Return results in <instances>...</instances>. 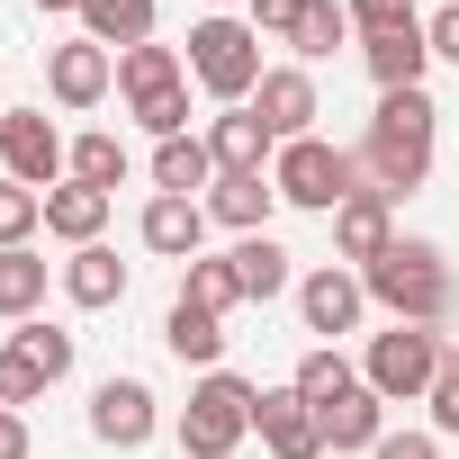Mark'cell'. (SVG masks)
<instances>
[{
	"mask_svg": "<svg viewBox=\"0 0 459 459\" xmlns=\"http://www.w3.org/2000/svg\"><path fill=\"white\" fill-rule=\"evenodd\" d=\"M432 126H441V108H432L423 91H378V117H369V135H360V180H369L378 198L423 189V180H432Z\"/></svg>",
	"mask_w": 459,
	"mask_h": 459,
	"instance_id": "6da1fadb",
	"label": "cell"
},
{
	"mask_svg": "<svg viewBox=\"0 0 459 459\" xmlns=\"http://www.w3.org/2000/svg\"><path fill=\"white\" fill-rule=\"evenodd\" d=\"M360 289H369V307H387L396 325H441V316H450V262H441V244H423V235H396V244L360 271Z\"/></svg>",
	"mask_w": 459,
	"mask_h": 459,
	"instance_id": "7a4b0ae2",
	"label": "cell"
},
{
	"mask_svg": "<svg viewBox=\"0 0 459 459\" xmlns=\"http://www.w3.org/2000/svg\"><path fill=\"white\" fill-rule=\"evenodd\" d=\"M253 405H262V387H253V378L207 369V378L189 387V405H180V450H189V459H235V450H244V432H253Z\"/></svg>",
	"mask_w": 459,
	"mask_h": 459,
	"instance_id": "3957f363",
	"label": "cell"
},
{
	"mask_svg": "<svg viewBox=\"0 0 459 459\" xmlns=\"http://www.w3.org/2000/svg\"><path fill=\"white\" fill-rule=\"evenodd\" d=\"M189 82L207 100H225V108H244L262 91V37H253V19H198L189 28Z\"/></svg>",
	"mask_w": 459,
	"mask_h": 459,
	"instance_id": "277c9868",
	"label": "cell"
},
{
	"mask_svg": "<svg viewBox=\"0 0 459 459\" xmlns=\"http://www.w3.org/2000/svg\"><path fill=\"white\" fill-rule=\"evenodd\" d=\"M271 189H280L289 207L333 216V207H342V198H360L369 180H360V153H342V144H325V135H298V144H280V153H271Z\"/></svg>",
	"mask_w": 459,
	"mask_h": 459,
	"instance_id": "5b68a950",
	"label": "cell"
},
{
	"mask_svg": "<svg viewBox=\"0 0 459 459\" xmlns=\"http://www.w3.org/2000/svg\"><path fill=\"white\" fill-rule=\"evenodd\" d=\"M450 369V351H441V333L432 325H387V333H369V360H360V378L387 396V405H414V396H432V378Z\"/></svg>",
	"mask_w": 459,
	"mask_h": 459,
	"instance_id": "8992f818",
	"label": "cell"
},
{
	"mask_svg": "<svg viewBox=\"0 0 459 459\" xmlns=\"http://www.w3.org/2000/svg\"><path fill=\"white\" fill-rule=\"evenodd\" d=\"M0 171H10L19 189H64L73 144L55 135V117H46V108H0Z\"/></svg>",
	"mask_w": 459,
	"mask_h": 459,
	"instance_id": "52a82bcc",
	"label": "cell"
},
{
	"mask_svg": "<svg viewBox=\"0 0 459 459\" xmlns=\"http://www.w3.org/2000/svg\"><path fill=\"white\" fill-rule=\"evenodd\" d=\"M253 117L271 126V144H298V135H316V117H325V100H316V73H307V64H280V73H262V91H253Z\"/></svg>",
	"mask_w": 459,
	"mask_h": 459,
	"instance_id": "ba28073f",
	"label": "cell"
},
{
	"mask_svg": "<svg viewBox=\"0 0 459 459\" xmlns=\"http://www.w3.org/2000/svg\"><path fill=\"white\" fill-rule=\"evenodd\" d=\"M298 316H307V333H360V316H369V289H360V271H342V262H325V271H307L298 280Z\"/></svg>",
	"mask_w": 459,
	"mask_h": 459,
	"instance_id": "9c48e42d",
	"label": "cell"
},
{
	"mask_svg": "<svg viewBox=\"0 0 459 459\" xmlns=\"http://www.w3.org/2000/svg\"><path fill=\"white\" fill-rule=\"evenodd\" d=\"M153 387L144 378H100L91 387V441H108V450H144L153 441Z\"/></svg>",
	"mask_w": 459,
	"mask_h": 459,
	"instance_id": "30bf717a",
	"label": "cell"
},
{
	"mask_svg": "<svg viewBox=\"0 0 459 459\" xmlns=\"http://www.w3.org/2000/svg\"><path fill=\"white\" fill-rule=\"evenodd\" d=\"M253 432L271 441V459H325V423H316V405H307L298 387H262Z\"/></svg>",
	"mask_w": 459,
	"mask_h": 459,
	"instance_id": "8fae6325",
	"label": "cell"
},
{
	"mask_svg": "<svg viewBox=\"0 0 459 459\" xmlns=\"http://www.w3.org/2000/svg\"><path fill=\"white\" fill-rule=\"evenodd\" d=\"M108 82H117V55H108V46H91V37H73V46H55V55H46V91H55L64 108H100V100H108Z\"/></svg>",
	"mask_w": 459,
	"mask_h": 459,
	"instance_id": "7c38bea8",
	"label": "cell"
},
{
	"mask_svg": "<svg viewBox=\"0 0 459 459\" xmlns=\"http://www.w3.org/2000/svg\"><path fill=\"white\" fill-rule=\"evenodd\" d=\"M135 235H144V253H162V262H198V244H207V198H144Z\"/></svg>",
	"mask_w": 459,
	"mask_h": 459,
	"instance_id": "4fadbf2b",
	"label": "cell"
},
{
	"mask_svg": "<svg viewBox=\"0 0 459 459\" xmlns=\"http://www.w3.org/2000/svg\"><path fill=\"white\" fill-rule=\"evenodd\" d=\"M271 207H280L271 171H216L207 189V225H235V235H271Z\"/></svg>",
	"mask_w": 459,
	"mask_h": 459,
	"instance_id": "5bb4252c",
	"label": "cell"
},
{
	"mask_svg": "<svg viewBox=\"0 0 459 459\" xmlns=\"http://www.w3.org/2000/svg\"><path fill=\"white\" fill-rule=\"evenodd\" d=\"M360 64H369L378 91H423V64H432L423 19H414V28H387V37H360Z\"/></svg>",
	"mask_w": 459,
	"mask_h": 459,
	"instance_id": "9a60e30c",
	"label": "cell"
},
{
	"mask_svg": "<svg viewBox=\"0 0 459 459\" xmlns=\"http://www.w3.org/2000/svg\"><path fill=\"white\" fill-rule=\"evenodd\" d=\"M387 244H396V216H387V198H378V189H360V198H342V207H333V253H342V262H360V271H369Z\"/></svg>",
	"mask_w": 459,
	"mask_h": 459,
	"instance_id": "2e32d148",
	"label": "cell"
},
{
	"mask_svg": "<svg viewBox=\"0 0 459 459\" xmlns=\"http://www.w3.org/2000/svg\"><path fill=\"white\" fill-rule=\"evenodd\" d=\"M162 342H171V360H189L198 378H207V369H225V316H207V307H189V298H171Z\"/></svg>",
	"mask_w": 459,
	"mask_h": 459,
	"instance_id": "e0dca14e",
	"label": "cell"
},
{
	"mask_svg": "<svg viewBox=\"0 0 459 459\" xmlns=\"http://www.w3.org/2000/svg\"><path fill=\"white\" fill-rule=\"evenodd\" d=\"M316 423H325V450H378V432H387V396L360 378V387H351V396H333Z\"/></svg>",
	"mask_w": 459,
	"mask_h": 459,
	"instance_id": "ac0fdd59",
	"label": "cell"
},
{
	"mask_svg": "<svg viewBox=\"0 0 459 459\" xmlns=\"http://www.w3.org/2000/svg\"><path fill=\"white\" fill-rule=\"evenodd\" d=\"M207 153H216V171H262L280 144H271V126H262V117H253V100H244V108H216Z\"/></svg>",
	"mask_w": 459,
	"mask_h": 459,
	"instance_id": "d6986e66",
	"label": "cell"
},
{
	"mask_svg": "<svg viewBox=\"0 0 459 459\" xmlns=\"http://www.w3.org/2000/svg\"><path fill=\"white\" fill-rule=\"evenodd\" d=\"M153 0H82V37L91 46H108V55H126V46H153Z\"/></svg>",
	"mask_w": 459,
	"mask_h": 459,
	"instance_id": "ffe728a7",
	"label": "cell"
},
{
	"mask_svg": "<svg viewBox=\"0 0 459 459\" xmlns=\"http://www.w3.org/2000/svg\"><path fill=\"white\" fill-rule=\"evenodd\" d=\"M153 189H162V198H198V189H216V153H207V135H171V144H153Z\"/></svg>",
	"mask_w": 459,
	"mask_h": 459,
	"instance_id": "44dd1931",
	"label": "cell"
},
{
	"mask_svg": "<svg viewBox=\"0 0 459 459\" xmlns=\"http://www.w3.org/2000/svg\"><path fill=\"white\" fill-rule=\"evenodd\" d=\"M64 298H73V307H91V316H100V307H117V298H126V262H117L108 244H82V253L64 262Z\"/></svg>",
	"mask_w": 459,
	"mask_h": 459,
	"instance_id": "7402d4cb",
	"label": "cell"
},
{
	"mask_svg": "<svg viewBox=\"0 0 459 459\" xmlns=\"http://www.w3.org/2000/svg\"><path fill=\"white\" fill-rule=\"evenodd\" d=\"M100 225H108V189H82V180L46 189V235H64L73 253H82V244H100Z\"/></svg>",
	"mask_w": 459,
	"mask_h": 459,
	"instance_id": "603a6c76",
	"label": "cell"
},
{
	"mask_svg": "<svg viewBox=\"0 0 459 459\" xmlns=\"http://www.w3.org/2000/svg\"><path fill=\"white\" fill-rule=\"evenodd\" d=\"M180 82H189V64H180L171 46H126V55H117V91H126V108L153 100V91H180Z\"/></svg>",
	"mask_w": 459,
	"mask_h": 459,
	"instance_id": "cb8c5ba5",
	"label": "cell"
},
{
	"mask_svg": "<svg viewBox=\"0 0 459 459\" xmlns=\"http://www.w3.org/2000/svg\"><path fill=\"white\" fill-rule=\"evenodd\" d=\"M360 28H351V10H342V0H307V19H298V37H289V55L298 64H325L333 46H351Z\"/></svg>",
	"mask_w": 459,
	"mask_h": 459,
	"instance_id": "d4e9b609",
	"label": "cell"
},
{
	"mask_svg": "<svg viewBox=\"0 0 459 459\" xmlns=\"http://www.w3.org/2000/svg\"><path fill=\"white\" fill-rule=\"evenodd\" d=\"M46 307V262L19 244V253H0V316H10V325H28Z\"/></svg>",
	"mask_w": 459,
	"mask_h": 459,
	"instance_id": "484cf974",
	"label": "cell"
},
{
	"mask_svg": "<svg viewBox=\"0 0 459 459\" xmlns=\"http://www.w3.org/2000/svg\"><path fill=\"white\" fill-rule=\"evenodd\" d=\"M289 387H298V396H307V405L325 414L333 396H351V387H360V369H351V360H342V351L325 342V351H307V360H298V378H289Z\"/></svg>",
	"mask_w": 459,
	"mask_h": 459,
	"instance_id": "4316f807",
	"label": "cell"
},
{
	"mask_svg": "<svg viewBox=\"0 0 459 459\" xmlns=\"http://www.w3.org/2000/svg\"><path fill=\"white\" fill-rule=\"evenodd\" d=\"M180 298H189V307H207V316H225V307H244V280H235V253H216V262L198 253V262H189V280H180Z\"/></svg>",
	"mask_w": 459,
	"mask_h": 459,
	"instance_id": "83f0119b",
	"label": "cell"
},
{
	"mask_svg": "<svg viewBox=\"0 0 459 459\" xmlns=\"http://www.w3.org/2000/svg\"><path fill=\"white\" fill-rule=\"evenodd\" d=\"M73 180H82V189H108V198H117V180H126V144H117L108 126H100V135H73Z\"/></svg>",
	"mask_w": 459,
	"mask_h": 459,
	"instance_id": "f1b7e54d",
	"label": "cell"
},
{
	"mask_svg": "<svg viewBox=\"0 0 459 459\" xmlns=\"http://www.w3.org/2000/svg\"><path fill=\"white\" fill-rule=\"evenodd\" d=\"M235 280H244V298H280V289H289V253H280L271 235H244V244H235Z\"/></svg>",
	"mask_w": 459,
	"mask_h": 459,
	"instance_id": "f546056e",
	"label": "cell"
},
{
	"mask_svg": "<svg viewBox=\"0 0 459 459\" xmlns=\"http://www.w3.org/2000/svg\"><path fill=\"white\" fill-rule=\"evenodd\" d=\"M10 342H19V351H28V360H37L46 378H73V351H82V342H73L64 325H46V316H28V325H19Z\"/></svg>",
	"mask_w": 459,
	"mask_h": 459,
	"instance_id": "4dcf8cb0",
	"label": "cell"
},
{
	"mask_svg": "<svg viewBox=\"0 0 459 459\" xmlns=\"http://www.w3.org/2000/svg\"><path fill=\"white\" fill-rule=\"evenodd\" d=\"M46 225V189H19V180H0V253H19L28 235Z\"/></svg>",
	"mask_w": 459,
	"mask_h": 459,
	"instance_id": "1f68e13d",
	"label": "cell"
},
{
	"mask_svg": "<svg viewBox=\"0 0 459 459\" xmlns=\"http://www.w3.org/2000/svg\"><path fill=\"white\" fill-rule=\"evenodd\" d=\"M46 387H55V378H46V369H37V360L19 351V342H0V405L19 414V405H37Z\"/></svg>",
	"mask_w": 459,
	"mask_h": 459,
	"instance_id": "d6a6232c",
	"label": "cell"
},
{
	"mask_svg": "<svg viewBox=\"0 0 459 459\" xmlns=\"http://www.w3.org/2000/svg\"><path fill=\"white\" fill-rule=\"evenodd\" d=\"M135 126H144L153 144L189 135V82H180V91H153V100H135Z\"/></svg>",
	"mask_w": 459,
	"mask_h": 459,
	"instance_id": "836d02e7",
	"label": "cell"
},
{
	"mask_svg": "<svg viewBox=\"0 0 459 459\" xmlns=\"http://www.w3.org/2000/svg\"><path fill=\"white\" fill-rule=\"evenodd\" d=\"M360 37H387V28H414V0H342Z\"/></svg>",
	"mask_w": 459,
	"mask_h": 459,
	"instance_id": "e575fe53",
	"label": "cell"
},
{
	"mask_svg": "<svg viewBox=\"0 0 459 459\" xmlns=\"http://www.w3.org/2000/svg\"><path fill=\"white\" fill-rule=\"evenodd\" d=\"M298 19H307V0H253V37H298Z\"/></svg>",
	"mask_w": 459,
	"mask_h": 459,
	"instance_id": "d590c367",
	"label": "cell"
},
{
	"mask_svg": "<svg viewBox=\"0 0 459 459\" xmlns=\"http://www.w3.org/2000/svg\"><path fill=\"white\" fill-rule=\"evenodd\" d=\"M423 37H432V64H459V0H441L423 19Z\"/></svg>",
	"mask_w": 459,
	"mask_h": 459,
	"instance_id": "8d00e7d4",
	"label": "cell"
},
{
	"mask_svg": "<svg viewBox=\"0 0 459 459\" xmlns=\"http://www.w3.org/2000/svg\"><path fill=\"white\" fill-rule=\"evenodd\" d=\"M423 405H432V432H459V360L432 378V396H423Z\"/></svg>",
	"mask_w": 459,
	"mask_h": 459,
	"instance_id": "74e56055",
	"label": "cell"
},
{
	"mask_svg": "<svg viewBox=\"0 0 459 459\" xmlns=\"http://www.w3.org/2000/svg\"><path fill=\"white\" fill-rule=\"evenodd\" d=\"M369 459H441V441H432V432H378Z\"/></svg>",
	"mask_w": 459,
	"mask_h": 459,
	"instance_id": "f35d334b",
	"label": "cell"
},
{
	"mask_svg": "<svg viewBox=\"0 0 459 459\" xmlns=\"http://www.w3.org/2000/svg\"><path fill=\"white\" fill-rule=\"evenodd\" d=\"M37 441H28V414H10V405H0V459H28Z\"/></svg>",
	"mask_w": 459,
	"mask_h": 459,
	"instance_id": "ab89813d",
	"label": "cell"
},
{
	"mask_svg": "<svg viewBox=\"0 0 459 459\" xmlns=\"http://www.w3.org/2000/svg\"><path fill=\"white\" fill-rule=\"evenodd\" d=\"M37 10H73V19H82V0H37Z\"/></svg>",
	"mask_w": 459,
	"mask_h": 459,
	"instance_id": "60d3db41",
	"label": "cell"
}]
</instances>
